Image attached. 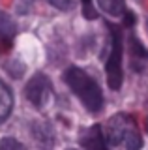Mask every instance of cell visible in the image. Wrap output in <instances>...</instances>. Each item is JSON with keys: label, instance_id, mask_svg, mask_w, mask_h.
I'll use <instances>...</instances> for the list:
<instances>
[{"label": "cell", "instance_id": "5bb4252c", "mask_svg": "<svg viewBox=\"0 0 148 150\" xmlns=\"http://www.w3.org/2000/svg\"><path fill=\"white\" fill-rule=\"evenodd\" d=\"M146 26H148V23H146Z\"/></svg>", "mask_w": 148, "mask_h": 150}, {"label": "cell", "instance_id": "7c38bea8", "mask_svg": "<svg viewBox=\"0 0 148 150\" xmlns=\"http://www.w3.org/2000/svg\"><path fill=\"white\" fill-rule=\"evenodd\" d=\"M51 4H53L54 8H58V9H71L73 6H75V0H49Z\"/></svg>", "mask_w": 148, "mask_h": 150}, {"label": "cell", "instance_id": "52a82bcc", "mask_svg": "<svg viewBox=\"0 0 148 150\" xmlns=\"http://www.w3.org/2000/svg\"><path fill=\"white\" fill-rule=\"evenodd\" d=\"M15 23L10 19V15H6L4 11H0V51H6L11 45L13 38H15Z\"/></svg>", "mask_w": 148, "mask_h": 150}, {"label": "cell", "instance_id": "6da1fadb", "mask_svg": "<svg viewBox=\"0 0 148 150\" xmlns=\"http://www.w3.org/2000/svg\"><path fill=\"white\" fill-rule=\"evenodd\" d=\"M64 79H66L68 86L73 90V94L82 101V105L90 112L101 111V107H103V94L99 90V84L88 73H85L79 68H69L66 75H64Z\"/></svg>", "mask_w": 148, "mask_h": 150}, {"label": "cell", "instance_id": "9c48e42d", "mask_svg": "<svg viewBox=\"0 0 148 150\" xmlns=\"http://www.w3.org/2000/svg\"><path fill=\"white\" fill-rule=\"evenodd\" d=\"M98 6L103 9L107 15L113 17H122L126 13V4L124 0H98Z\"/></svg>", "mask_w": 148, "mask_h": 150}, {"label": "cell", "instance_id": "7a4b0ae2", "mask_svg": "<svg viewBox=\"0 0 148 150\" xmlns=\"http://www.w3.org/2000/svg\"><path fill=\"white\" fill-rule=\"evenodd\" d=\"M107 141L111 144H124L126 150H139L142 144L135 120L129 115H114L107 124Z\"/></svg>", "mask_w": 148, "mask_h": 150}, {"label": "cell", "instance_id": "ba28073f", "mask_svg": "<svg viewBox=\"0 0 148 150\" xmlns=\"http://www.w3.org/2000/svg\"><path fill=\"white\" fill-rule=\"evenodd\" d=\"M11 105H13V98H11L10 88L0 81V122H4L10 116Z\"/></svg>", "mask_w": 148, "mask_h": 150}, {"label": "cell", "instance_id": "4fadbf2b", "mask_svg": "<svg viewBox=\"0 0 148 150\" xmlns=\"http://www.w3.org/2000/svg\"><path fill=\"white\" fill-rule=\"evenodd\" d=\"M69 150H75V148H69Z\"/></svg>", "mask_w": 148, "mask_h": 150}, {"label": "cell", "instance_id": "277c9868", "mask_svg": "<svg viewBox=\"0 0 148 150\" xmlns=\"http://www.w3.org/2000/svg\"><path fill=\"white\" fill-rule=\"evenodd\" d=\"M51 81L45 75H36V77H32L28 84H26V100H28L34 107H38V109H41V107L47 105V101L51 100Z\"/></svg>", "mask_w": 148, "mask_h": 150}, {"label": "cell", "instance_id": "5b68a950", "mask_svg": "<svg viewBox=\"0 0 148 150\" xmlns=\"http://www.w3.org/2000/svg\"><path fill=\"white\" fill-rule=\"evenodd\" d=\"M85 150H109L107 148V139H105L103 131H101L99 126H92L85 131L81 139Z\"/></svg>", "mask_w": 148, "mask_h": 150}, {"label": "cell", "instance_id": "8992f818", "mask_svg": "<svg viewBox=\"0 0 148 150\" xmlns=\"http://www.w3.org/2000/svg\"><path fill=\"white\" fill-rule=\"evenodd\" d=\"M129 58H131V68L135 71H144V68L148 66V51L133 36L129 38Z\"/></svg>", "mask_w": 148, "mask_h": 150}, {"label": "cell", "instance_id": "8fae6325", "mask_svg": "<svg viewBox=\"0 0 148 150\" xmlns=\"http://www.w3.org/2000/svg\"><path fill=\"white\" fill-rule=\"evenodd\" d=\"M82 15L86 19H96V9L92 6V0H82Z\"/></svg>", "mask_w": 148, "mask_h": 150}, {"label": "cell", "instance_id": "30bf717a", "mask_svg": "<svg viewBox=\"0 0 148 150\" xmlns=\"http://www.w3.org/2000/svg\"><path fill=\"white\" fill-rule=\"evenodd\" d=\"M0 150H26V148L23 146V143H19L17 139L4 137L0 141Z\"/></svg>", "mask_w": 148, "mask_h": 150}, {"label": "cell", "instance_id": "3957f363", "mask_svg": "<svg viewBox=\"0 0 148 150\" xmlns=\"http://www.w3.org/2000/svg\"><path fill=\"white\" fill-rule=\"evenodd\" d=\"M113 45H111V54L105 64V71H107V83L113 90H118L122 86V38L120 30L113 28Z\"/></svg>", "mask_w": 148, "mask_h": 150}]
</instances>
